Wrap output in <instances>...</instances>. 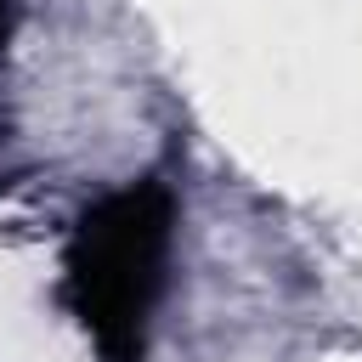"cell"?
<instances>
[{"label": "cell", "instance_id": "obj_1", "mask_svg": "<svg viewBox=\"0 0 362 362\" xmlns=\"http://www.w3.org/2000/svg\"><path fill=\"white\" fill-rule=\"evenodd\" d=\"M170 249V192L130 187L102 198L68 249V300L85 317L102 362H136L141 322L164 277Z\"/></svg>", "mask_w": 362, "mask_h": 362}]
</instances>
